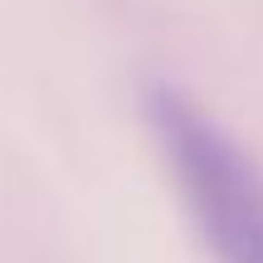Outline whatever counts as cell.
<instances>
[{
  "mask_svg": "<svg viewBox=\"0 0 263 263\" xmlns=\"http://www.w3.org/2000/svg\"><path fill=\"white\" fill-rule=\"evenodd\" d=\"M146 122L215 263H263V166L185 88L151 83Z\"/></svg>",
  "mask_w": 263,
  "mask_h": 263,
  "instance_id": "cell-1",
  "label": "cell"
}]
</instances>
